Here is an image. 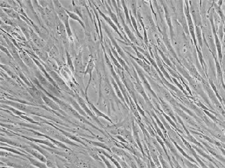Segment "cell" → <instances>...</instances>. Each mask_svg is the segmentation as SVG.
Masks as SVG:
<instances>
[{
  "mask_svg": "<svg viewBox=\"0 0 225 168\" xmlns=\"http://www.w3.org/2000/svg\"><path fill=\"white\" fill-rule=\"evenodd\" d=\"M53 2L54 4V8H55L56 14H57L59 20H60L61 21H62L63 25H65V29H66L68 37H69L70 39L72 36V33L71 29H70L69 24V15L67 14L66 11H65V8L63 7V6L61 5V4L60 3V2L54 1Z\"/></svg>",
  "mask_w": 225,
  "mask_h": 168,
  "instance_id": "6da1fadb",
  "label": "cell"
},
{
  "mask_svg": "<svg viewBox=\"0 0 225 168\" xmlns=\"http://www.w3.org/2000/svg\"><path fill=\"white\" fill-rule=\"evenodd\" d=\"M35 76L36 78H37L38 79V81H39L41 86H42L44 88H46L47 90H49L50 93L51 92V93L55 94L56 95H57V96H61V94L60 91H59L60 90H58V88H56L55 86L53 85V84L50 83L49 81L47 80L42 74H41V72L40 71L35 70Z\"/></svg>",
  "mask_w": 225,
  "mask_h": 168,
  "instance_id": "7a4b0ae2",
  "label": "cell"
},
{
  "mask_svg": "<svg viewBox=\"0 0 225 168\" xmlns=\"http://www.w3.org/2000/svg\"><path fill=\"white\" fill-rule=\"evenodd\" d=\"M49 74L50 76H51V78L54 79V81H55L56 83L57 84L58 87L59 88H61V89H62L63 90H64V91H65V92H69V93L71 94L72 95H74V93H73V92H72V90L70 89L69 86H68L67 84L64 82V81H63V79H61L60 76H59V75L57 73H56V72L49 71Z\"/></svg>",
  "mask_w": 225,
  "mask_h": 168,
  "instance_id": "3957f363",
  "label": "cell"
},
{
  "mask_svg": "<svg viewBox=\"0 0 225 168\" xmlns=\"http://www.w3.org/2000/svg\"><path fill=\"white\" fill-rule=\"evenodd\" d=\"M27 91L29 92L32 97L35 99L36 102L39 103L40 104H42L44 103L42 97V91H41V90L38 89L35 86H33V87L27 88Z\"/></svg>",
  "mask_w": 225,
  "mask_h": 168,
  "instance_id": "277c9868",
  "label": "cell"
},
{
  "mask_svg": "<svg viewBox=\"0 0 225 168\" xmlns=\"http://www.w3.org/2000/svg\"><path fill=\"white\" fill-rule=\"evenodd\" d=\"M117 13H118V16L120 17V20H121L122 21V24L123 25V27H124V29H125V32L127 34V35H128V37H129V39L131 40V42H132L133 43H135V44H138V42H137V38L135 37V36L134 34L132 32L130 29H129V28H128V26L127 25L125 24V22L124 20H123V17H122V15L121 13V10H120V5H119V8H118V9L116 11Z\"/></svg>",
  "mask_w": 225,
  "mask_h": 168,
  "instance_id": "5b68a950",
  "label": "cell"
},
{
  "mask_svg": "<svg viewBox=\"0 0 225 168\" xmlns=\"http://www.w3.org/2000/svg\"><path fill=\"white\" fill-rule=\"evenodd\" d=\"M186 8H185V13H186V20H187V23H188V29H189L190 32H191V34H192L193 39H194V42L195 43V45H196V37H195V33H194V23H193L192 17H191V15H190V13H189V10H188V2H186Z\"/></svg>",
  "mask_w": 225,
  "mask_h": 168,
  "instance_id": "8992f818",
  "label": "cell"
},
{
  "mask_svg": "<svg viewBox=\"0 0 225 168\" xmlns=\"http://www.w3.org/2000/svg\"><path fill=\"white\" fill-rule=\"evenodd\" d=\"M75 71L76 73H83L84 66L83 63V52L79 51V53L76 56L74 60Z\"/></svg>",
  "mask_w": 225,
  "mask_h": 168,
  "instance_id": "52a82bcc",
  "label": "cell"
},
{
  "mask_svg": "<svg viewBox=\"0 0 225 168\" xmlns=\"http://www.w3.org/2000/svg\"><path fill=\"white\" fill-rule=\"evenodd\" d=\"M19 55H20V58H21V60L23 61L24 64L26 66H28V67H30V68L35 67V62H34L33 58H32L30 55H29L26 51H24L23 50H22V49L20 50Z\"/></svg>",
  "mask_w": 225,
  "mask_h": 168,
  "instance_id": "ba28073f",
  "label": "cell"
},
{
  "mask_svg": "<svg viewBox=\"0 0 225 168\" xmlns=\"http://www.w3.org/2000/svg\"><path fill=\"white\" fill-rule=\"evenodd\" d=\"M94 60H93V58H91V59L90 60V61L88 62V64L87 66V69H86L85 71H84V78H85V76H87V74H90V81H89L88 84L87 88H86L85 90V96H87V89L89 88V86L90 85V82L92 81V72L94 70Z\"/></svg>",
  "mask_w": 225,
  "mask_h": 168,
  "instance_id": "9c48e42d",
  "label": "cell"
},
{
  "mask_svg": "<svg viewBox=\"0 0 225 168\" xmlns=\"http://www.w3.org/2000/svg\"><path fill=\"white\" fill-rule=\"evenodd\" d=\"M42 97L43 101H44V102L49 107H50L51 109H54L55 111H58V112H59L60 113L63 112V111L61 110V109L60 107H59L58 104L54 102L53 100H51L49 97L47 96V95H44L42 92ZM63 113L65 115V113L64 112H63Z\"/></svg>",
  "mask_w": 225,
  "mask_h": 168,
  "instance_id": "30bf717a",
  "label": "cell"
},
{
  "mask_svg": "<svg viewBox=\"0 0 225 168\" xmlns=\"http://www.w3.org/2000/svg\"><path fill=\"white\" fill-rule=\"evenodd\" d=\"M30 38L32 39L33 44H35L36 46H37V48H40V49L41 48H43V49H44L45 45H46V43H45L44 41L43 40L42 38H40L31 28H30Z\"/></svg>",
  "mask_w": 225,
  "mask_h": 168,
  "instance_id": "8fae6325",
  "label": "cell"
},
{
  "mask_svg": "<svg viewBox=\"0 0 225 168\" xmlns=\"http://www.w3.org/2000/svg\"><path fill=\"white\" fill-rule=\"evenodd\" d=\"M76 97L77 99H78V104H79V106H81V107L83 108L84 110H85V112H87V113L89 116H90L92 117L93 119H94L95 121L98 123L99 124H100V122L98 121V120H97V118L94 116V115L93 114V113H92V112H91V111L89 109L87 106L86 105V104L85 102V100H84V99L82 98L81 97H79L78 94H76Z\"/></svg>",
  "mask_w": 225,
  "mask_h": 168,
  "instance_id": "7c38bea8",
  "label": "cell"
},
{
  "mask_svg": "<svg viewBox=\"0 0 225 168\" xmlns=\"http://www.w3.org/2000/svg\"><path fill=\"white\" fill-rule=\"evenodd\" d=\"M1 102L2 104H3V103L6 104V105H7V104H10V105L13 106V107L19 109V110L23 111V112H26V113H28V110H29V108H30L29 106L25 105L23 103H17V102H15L9 101V100H5V101L2 100Z\"/></svg>",
  "mask_w": 225,
  "mask_h": 168,
  "instance_id": "4fadbf2b",
  "label": "cell"
},
{
  "mask_svg": "<svg viewBox=\"0 0 225 168\" xmlns=\"http://www.w3.org/2000/svg\"><path fill=\"white\" fill-rule=\"evenodd\" d=\"M26 151L28 152V153L30 154V155L34 156V157H35L36 158L38 159V160H40L42 163H47V159L46 158V157H45L44 155H42V153H40V152H38L36 149L31 148V147H28V148L26 149Z\"/></svg>",
  "mask_w": 225,
  "mask_h": 168,
  "instance_id": "5bb4252c",
  "label": "cell"
},
{
  "mask_svg": "<svg viewBox=\"0 0 225 168\" xmlns=\"http://www.w3.org/2000/svg\"><path fill=\"white\" fill-rule=\"evenodd\" d=\"M104 29H105V30H106V33H107V34H108V37H110V39H111V42H112V44H113V46H115V49H117V51H118V53H119V54H120V56H121V57H122V58H123L125 59V60L127 61L126 57H125V55L124 52H123V51H122V50L121 49V48H120V46H118V44H117V43H116V42H115V39H114V38H113V36H112V35H111V32H110V31H109V29H108V28H106V25H104Z\"/></svg>",
  "mask_w": 225,
  "mask_h": 168,
  "instance_id": "9a60e30c",
  "label": "cell"
},
{
  "mask_svg": "<svg viewBox=\"0 0 225 168\" xmlns=\"http://www.w3.org/2000/svg\"><path fill=\"white\" fill-rule=\"evenodd\" d=\"M95 6V7H96L97 8V10H98V12L99 13V14L100 15H101V16L102 17H103L104 18V19H105V20H106V22H108V23L109 24V25H110L111 26V27H112V28H113V29H114V30L115 31V32H116L118 34V35H119V36H120V37H121L122 39H124V40H125V38L123 37H122V35H121V34H120V32H119V30H118V27L116 26V25H115L114 24V23H113V21H112V20H111V18H109V17H108V16H106V15H105V14H104V13H102L101 12V10H100L99 9V8H98V7H97V5H94ZM126 41V40H125Z\"/></svg>",
  "mask_w": 225,
  "mask_h": 168,
  "instance_id": "2e32d148",
  "label": "cell"
},
{
  "mask_svg": "<svg viewBox=\"0 0 225 168\" xmlns=\"http://www.w3.org/2000/svg\"><path fill=\"white\" fill-rule=\"evenodd\" d=\"M0 11H1V12H0V15H1L2 21H3L6 25H8L13 27V28H16V27L17 26L16 22V20L11 19L9 17H8L7 15H6V13L3 11V9H2Z\"/></svg>",
  "mask_w": 225,
  "mask_h": 168,
  "instance_id": "e0dca14e",
  "label": "cell"
},
{
  "mask_svg": "<svg viewBox=\"0 0 225 168\" xmlns=\"http://www.w3.org/2000/svg\"><path fill=\"white\" fill-rule=\"evenodd\" d=\"M3 11L7 14L11 18V19L13 20H20V15L19 13L16 12L13 8H3Z\"/></svg>",
  "mask_w": 225,
  "mask_h": 168,
  "instance_id": "ac0fdd59",
  "label": "cell"
},
{
  "mask_svg": "<svg viewBox=\"0 0 225 168\" xmlns=\"http://www.w3.org/2000/svg\"><path fill=\"white\" fill-rule=\"evenodd\" d=\"M128 54L129 55H130L131 58H132L135 61H137V62L141 66V67H142V68H144V70L147 72V73H149V74L151 73V67H150V65L148 64V63H146V62H144V61H143L142 60H141V59L135 58V57H134L133 55H130L129 53H128Z\"/></svg>",
  "mask_w": 225,
  "mask_h": 168,
  "instance_id": "d6986e66",
  "label": "cell"
},
{
  "mask_svg": "<svg viewBox=\"0 0 225 168\" xmlns=\"http://www.w3.org/2000/svg\"><path fill=\"white\" fill-rule=\"evenodd\" d=\"M1 141H2V142H4L7 143V144H9L11 145V146H17V147H20V148L26 149V148H28V147H29L28 146H26V145L22 144L21 143L17 142V141H12V140L6 139V138H4L3 137H2V136L1 137Z\"/></svg>",
  "mask_w": 225,
  "mask_h": 168,
  "instance_id": "ffe728a7",
  "label": "cell"
},
{
  "mask_svg": "<svg viewBox=\"0 0 225 168\" xmlns=\"http://www.w3.org/2000/svg\"><path fill=\"white\" fill-rule=\"evenodd\" d=\"M21 137H23V138H26V139H28V140H30V141H32V142H37V143H40V144H45V145H47V146L51 147V149H56V147L54 146V145L53 144H51V143L50 142H49L48 140L37 139H34V138H32V137H25V136H21Z\"/></svg>",
  "mask_w": 225,
  "mask_h": 168,
  "instance_id": "44dd1931",
  "label": "cell"
},
{
  "mask_svg": "<svg viewBox=\"0 0 225 168\" xmlns=\"http://www.w3.org/2000/svg\"><path fill=\"white\" fill-rule=\"evenodd\" d=\"M86 99H87V101L88 104H90V105L91 106V107H92V109H93V111H94V112L95 114L97 115V117H103V118H104V119H107L108 121H110L111 123H112V121H111V120L110 119H109V118L107 116H106L105 114H104L103 113H101V112H100V111H99L98 109H97L96 107H95L94 104H93L92 102H90L88 100L87 96H86Z\"/></svg>",
  "mask_w": 225,
  "mask_h": 168,
  "instance_id": "7402d4cb",
  "label": "cell"
},
{
  "mask_svg": "<svg viewBox=\"0 0 225 168\" xmlns=\"http://www.w3.org/2000/svg\"><path fill=\"white\" fill-rule=\"evenodd\" d=\"M104 3L106 4V8H107V9H108V11L109 14H110V15H111V20H112L117 25V26H118V28H119L120 29H121V30H122V28H121V26H120V23H119V21H118V17H117L116 14H115L114 13H113L112 10L111 9L110 6H109L108 5V4H107V2H104Z\"/></svg>",
  "mask_w": 225,
  "mask_h": 168,
  "instance_id": "603a6c76",
  "label": "cell"
},
{
  "mask_svg": "<svg viewBox=\"0 0 225 168\" xmlns=\"http://www.w3.org/2000/svg\"><path fill=\"white\" fill-rule=\"evenodd\" d=\"M33 51H35V53L39 55L40 60H42V61H44V62H47V60L49 59V55L46 51H40L39 49H36L35 47H33Z\"/></svg>",
  "mask_w": 225,
  "mask_h": 168,
  "instance_id": "cb8c5ba5",
  "label": "cell"
},
{
  "mask_svg": "<svg viewBox=\"0 0 225 168\" xmlns=\"http://www.w3.org/2000/svg\"><path fill=\"white\" fill-rule=\"evenodd\" d=\"M27 158H28L29 160L30 163V164H32L33 165H34V166L36 167H38V168H49L48 166L47 165V164H45V163H40L39 161L35 160V159L32 158L30 156H28V157H27Z\"/></svg>",
  "mask_w": 225,
  "mask_h": 168,
  "instance_id": "d4e9b609",
  "label": "cell"
},
{
  "mask_svg": "<svg viewBox=\"0 0 225 168\" xmlns=\"http://www.w3.org/2000/svg\"><path fill=\"white\" fill-rule=\"evenodd\" d=\"M110 47H111V52H112V53H113V54H114V55L115 56V58H116L118 59V60H119V62H120V65H121V66H122V67H123L125 68V70H126V71H127V72H128V73L129 74V68H128V66H127V65L125 64V62H124V61H123V60H122V59H121V58H120L119 56H118V53H116V51H115V50L114 49H113V48L112 47V46H111V44H110Z\"/></svg>",
  "mask_w": 225,
  "mask_h": 168,
  "instance_id": "484cf974",
  "label": "cell"
},
{
  "mask_svg": "<svg viewBox=\"0 0 225 168\" xmlns=\"http://www.w3.org/2000/svg\"><path fill=\"white\" fill-rule=\"evenodd\" d=\"M65 11H66L67 14L69 15V18H70L73 19V20H77V21L79 22V24L81 25L82 27H83V28L84 29H85V28H86V27H85V24H84L83 21V20H82V19L80 18H79V17L78 16V15L76 14V13H72V12H70V11H68L67 9H65Z\"/></svg>",
  "mask_w": 225,
  "mask_h": 168,
  "instance_id": "4316f807",
  "label": "cell"
},
{
  "mask_svg": "<svg viewBox=\"0 0 225 168\" xmlns=\"http://www.w3.org/2000/svg\"><path fill=\"white\" fill-rule=\"evenodd\" d=\"M69 102L72 105V107H73L74 109H76L78 111V112H79V113H80V114L84 116H87V115H86V113H85V112H84V111L79 106V104H78V102H77L76 101H75L73 99L70 98H70H69Z\"/></svg>",
  "mask_w": 225,
  "mask_h": 168,
  "instance_id": "83f0119b",
  "label": "cell"
},
{
  "mask_svg": "<svg viewBox=\"0 0 225 168\" xmlns=\"http://www.w3.org/2000/svg\"><path fill=\"white\" fill-rule=\"evenodd\" d=\"M120 3L122 4V6H123L124 12H125V16H126V21H127V23L129 24V25H130L132 29H133V25H132V21H131L130 18H129V11H128V8H127V7L125 2L122 1V2H120Z\"/></svg>",
  "mask_w": 225,
  "mask_h": 168,
  "instance_id": "f1b7e54d",
  "label": "cell"
},
{
  "mask_svg": "<svg viewBox=\"0 0 225 168\" xmlns=\"http://www.w3.org/2000/svg\"><path fill=\"white\" fill-rule=\"evenodd\" d=\"M13 67H14V68H15V69H16V71H17V72H18V74H19V76H20V79H22V80H23V81H24V82L26 83V85H27V86H29V87H33V86H34V85H33V83H32L31 82H30V81H28V79H27V77H26V76H25V75H24L23 74V73H22V72H20V70H19V69H18V68H16V67H15V66H13Z\"/></svg>",
  "mask_w": 225,
  "mask_h": 168,
  "instance_id": "f546056e",
  "label": "cell"
},
{
  "mask_svg": "<svg viewBox=\"0 0 225 168\" xmlns=\"http://www.w3.org/2000/svg\"><path fill=\"white\" fill-rule=\"evenodd\" d=\"M72 4H73V11H74L73 13L78 15L81 19H83V11H82V8L80 6H79V5H76V3H75V2H72Z\"/></svg>",
  "mask_w": 225,
  "mask_h": 168,
  "instance_id": "4dcf8cb0",
  "label": "cell"
},
{
  "mask_svg": "<svg viewBox=\"0 0 225 168\" xmlns=\"http://www.w3.org/2000/svg\"><path fill=\"white\" fill-rule=\"evenodd\" d=\"M1 67H2V69H4V70H5V71L6 72V73H7L9 75V76L11 77V78H12V79H19V78H18V76H16V75L15 74V73H13V72L12 71H11V69H10V67H7V66H6V65H4L3 64L1 65Z\"/></svg>",
  "mask_w": 225,
  "mask_h": 168,
  "instance_id": "1f68e13d",
  "label": "cell"
},
{
  "mask_svg": "<svg viewBox=\"0 0 225 168\" xmlns=\"http://www.w3.org/2000/svg\"><path fill=\"white\" fill-rule=\"evenodd\" d=\"M1 149H4V150H6V151H9V152H11V153H16V154H18V155H20V156H24V157H26V158H27V157H28V156H29V155H26V154L20 153V151H17V150H16V149H14L9 148V147H3V146H2V147H1Z\"/></svg>",
  "mask_w": 225,
  "mask_h": 168,
  "instance_id": "d6a6232c",
  "label": "cell"
},
{
  "mask_svg": "<svg viewBox=\"0 0 225 168\" xmlns=\"http://www.w3.org/2000/svg\"><path fill=\"white\" fill-rule=\"evenodd\" d=\"M108 53H109V55H110L111 58V60H113V63H114V64H115V66H117V67H118V69H119L120 70H122V71H123L124 69H123V68H122V66L120 65V63H118V62L117 61L116 59L115 58L114 55H112V53H111V50L109 49H108Z\"/></svg>",
  "mask_w": 225,
  "mask_h": 168,
  "instance_id": "836d02e7",
  "label": "cell"
},
{
  "mask_svg": "<svg viewBox=\"0 0 225 168\" xmlns=\"http://www.w3.org/2000/svg\"><path fill=\"white\" fill-rule=\"evenodd\" d=\"M49 56L51 57V58H54L56 60V58L59 56V51L57 47L54 46L53 49L51 50V51L49 52Z\"/></svg>",
  "mask_w": 225,
  "mask_h": 168,
  "instance_id": "e575fe53",
  "label": "cell"
},
{
  "mask_svg": "<svg viewBox=\"0 0 225 168\" xmlns=\"http://www.w3.org/2000/svg\"><path fill=\"white\" fill-rule=\"evenodd\" d=\"M66 58H67V65L69 67L70 69L71 70L72 72H75V67L73 65V63H72V62L71 57H70V54L68 51H66Z\"/></svg>",
  "mask_w": 225,
  "mask_h": 168,
  "instance_id": "d590c367",
  "label": "cell"
},
{
  "mask_svg": "<svg viewBox=\"0 0 225 168\" xmlns=\"http://www.w3.org/2000/svg\"><path fill=\"white\" fill-rule=\"evenodd\" d=\"M156 60H157V63H158V67H159V68H160V69L161 70V71H162L163 73L165 74V76H166L167 78L168 79H169L170 81H171V79H170V76H169V74H167V72L166 71H165V68L163 67V65H162V63H161V62L160 61V60H159V58H156Z\"/></svg>",
  "mask_w": 225,
  "mask_h": 168,
  "instance_id": "8d00e7d4",
  "label": "cell"
},
{
  "mask_svg": "<svg viewBox=\"0 0 225 168\" xmlns=\"http://www.w3.org/2000/svg\"><path fill=\"white\" fill-rule=\"evenodd\" d=\"M86 141H87V142H90V144H93V145H94V146H99V147H102V148H104V149H106V150H108V151H111V150H110V149H109V148H108V147L107 146H106V144H103V143H101V142H92V141H89V140H86Z\"/></svg>",
  "mask_w": 225,
  "mask_h": 168,
  "instance_id": "74e56055",
  "label": "cell"
},
{
  "mask_svg": "<svg viewBox=\"0 0 225 168\" xmlns=\"http://www.w3.org/2000/svg\"><path fill=\"white\" fill-rule=\"evenodd\" d=\"M54 46V45L53 40H52L51 39H50L49 42L47 43L46 45H45V46L44 48V51H46L47 53V52H50L51 51V50L53 49Z\"/></svg>",
  "mask_w": 225,
  "mask_h": 168,
  "instance_id": "f35d334b",
  "label": "cell"
},
{
  "mask_svg": "<svg viewBox=\"0 0 225 168\" xmlns=\"http://www.w3.org/2000/svg\"><path fill=\"white\" fill-rule=\"evenodd\" d=\"M129 3L130 4V6L132 8V12L134 14V15L137 18V2L136 1H130L129 2Z\"/></svg>",
  "mask_w": 225,
  "mask_h": 168,
  "instance_id": "ab89813d",
  "label": "cell"
},
{
  "mask_svg": "<svg viewBox=\"0 0 225 168\" xmlns=\"http://www.w3.org/2000/svg\"><path fill=\"white\" fill-rule=\"evenodd\" d=\"M4 107H5V108L8 109L9 110L11 111V112H12L13 113H14L15 114H16V115H18V116H22L25 115V113L20 112H19V111H18L17 109H14V108H11L10 106H9L8 105H4H4H2V107H4Z\"/></svg>",
  "mask_w": 225,
  "mask_h": 168,
  "instance_id": "60d3db41",
  "label": "cell"
},
{
  "mask_svg": "<svg viewBox=\"0 0 225 168\" xmlns=\"http://www.w3.org/2000/svg\"><path fill=\"white\" fill-rule=\"evenodd\" d=\"M130 19H131V21H132V25H133V28H135V31H136V32H137V35H138V36H139V37L140 38H142V36H141L140 35V34H139V30H138V28H137V22H136V20H135V18H134L133 16H132V13H130Z\"/></svg>",
  "mask_w": 225,
  "mask_h": 168,
  "instance_id": "b9f144b4",
  "label": "cell"
},
{
  "mask_svg": "<svg viewBox=\"0 0 225 168\" xmlns=\"http://www.w3.org/2000/svg\"><path fill=\"white\" fill-rule=\"evenodd\" d=\"M111 81H112V84H113V86H114V88H115V90H116V92H117V93H118V96H119L120 97V98H121L122 99V101H125L124 100V99H123V97H122V94H121V92H120V90H119V88H118V86H117V84L116 83H115V81H114V79H111Z\"/></svg>",
  "mask_w": 225,
  "mask_h": 168,
  "instance_id": "7bdbcfd3",
  "label": "cell"
},
{
  "mask_svg": "<svg viewBox=\"0 0 225 168\" xmlns=\"http://www.w3.org/2000/svg\"><path fill=\"white\" fill-rule=\"evenodd\" d=\"M1 50H2V52L5 53L6 55H7L9 58L10 60H11V59H13V56H11V53L9 52V51H8L7 49H6V47H4L3 45H1Z\"/></svg>",
  "mask_w": 225,
  "mask_h": 168,
  "instance_id": "ee69618b",
  "label": "cell"
},
{
  "mask_svg": "<svg viewBox=\"0 0 225 168\" xmlns=\"http://www.w3.org/2000/svg\"><path fill=\"white\" fill-rule=\"evenodd\" d=\"M0 6L4 8H12L7 1H2V0H0Z\"/></svg>",
  "mask_w": 225,
  "mask_h": 168,
  "instance_id": "f6af8a7d",
  "label": "cell"
},
{
  "mask_svg": "<svg viewBox=\"0 0 225 168\" xmlns=\"http://www.w3.org/2000/svg\"><path fill=\"white\" fill-rule=\"evenodd\" d=\"M196 34H197V36H198V39H199V44H200V46H201L202 47V46H203V44H202V39H201V29H200L199 27L196 25Z\"/></svg>",
  "mask_w": 225,
  "mask_h": 168,
  "instance_id": "bcb514c9",
  "label": "cell"
},
{
  "mask_svg": "<svg viewBox=\"0 0 225 168\" xmlns=\"http://www.w3.org/2000/svg\"><path fill=\"white\" fill-rule=\"evenodd\" d=\"M112 151L113 153H115V154H117V155L118 156H124L125 154V152L122 151V150L121 149H116V148H112Z\"/></svg>",
  "mask_w": 225,
  "mask_h": 168,
  "instance_id": "7dc6e473",
  "label": "cell"
},
{
  "mask_svg": "<svg viewBox=\"0 0 225 168\" xmlns=\"http://www.w3.org/2000/svg\"><path fill=\"white\" fill-rule=\"evenodd\" d=\"M100 156H101V158L102 159H103L104 161V162H105V163L106 164V165H107L108 168H114V167H113L112 166V165H111L110 164V163H109L108 161L107 160H106V159L105 158H104V156H101V155Z\"/></svg>",
  "mask_w": 225,
  "mask_h": 168,
  "instance_id": "c3c4849f",
  "label": "cell"
},
{
  "mask_svg": "<svg viewBox=\"0 0 225 168\" xmlns=\"http://www.w3.org/2000/svg\"><path fill=\"white\" fill-rule=\"evenodd\" d=\"M58 168H65L63 166V165H58Z\"/></svg>",
  "mask_w": 225,
  "mask_h": 168,
  "instance_id": "681fc988",
  "label": "cell"
}]
</instances>
